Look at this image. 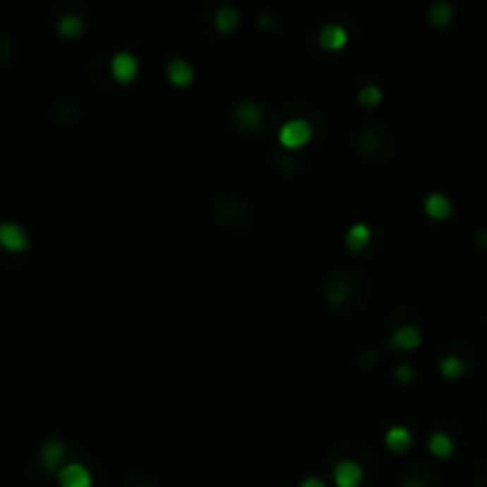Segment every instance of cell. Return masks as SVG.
<instances>
[{
	"label": "cell",
	"mask_w": 487,
	"mask_h": 487,
	"mask_svg": "<svg viewBox=\"0 0 487 487\" xmlns=\"http://www.w3.org/2000/svg\"><path fill=\"white\" fill-rule=\"evenodd\" d=\"M278 140H281L283 148L288 150H297V148L307 145L311 140V126L309 121L304 119H290L281 126V133H278Z\"/></svg>",
	"instance_id": "1"
},
{
	"label": "cell",
	"mask_w": 487,
	"mask_h": 487,
	"mask_svg": "<svg viewBox=\"0 0 487 487\" xmlns=\"http://www.w3.org/2000/svg\"><path fill=\"white\" fill-rule=\"evenodd\" d=\"M0 248L8 252H27L29 250V236L19 224L5 222L0 224Z\"/></svg>",
	"instance_id": "2"
},
{
	"label": "cell",
	"mask_w": 487,
	"mask_h": 487,
	"mask_svg": "<svg viewBox=\"0 0 487 487\" xmlns=\"http://www.w3.org/2000/svg\"><path fill=\"white\" fill-rule=\"evenodd\" d=\"M112 76L116 83H131L136 76H138V60L131 53H116L112 57Z\"/></svg>",
	"instance_id": "3"
},
{
	"label": "cell",
	"mask_w": 487,
	"mask_h": 487,
	"mask_svg": "<svg viewBox=\"0 0 487 487\" xmlns=\"http://www.w3.org/2000/svg\"><path fill=\"white\" fill-rule=\"evenodd\" d=\"M57 485L60 487H90L93 485V478H90V471L83 464H67L60 473H57Z\"/></svg>",
	"instance_id": "4"
},
{
	"label": "cell",
	"mask_w": 487,
	"mask_h": 487,
	"mask_svg": "<svg viewBox=\"0 0 487 487\" xmlns=\"http://www.w3.org/2000/svg\"><path fill=\"white\" fill-rule=\"evenodd\" d=\"M333 480L337 487H359L363 480V471L356 461H340L333 469Z\"/></svg>",
	"instance_id": "5"
},
{
	"label": "cell",
	"mask_w": 487,
	"mask_h": 487,
	"mask_svg": "<svg viewBox=\"0 0 487 487\" xmlns=\"http://www.w3.org/2000/svg\"><path fill=\"white\" fill-rule=\"evenodd\" d=\"M233 121H236L240 128L252 131V128H257L262 124V109H259L255 102H240V105H236V109H233Z\"/></svg>",
	"instance_id": "6"
},
{
	"label": "cell",
	"mask_w": 487,
	"mask_h": 487,
	"mask_svg": "<svg viewBox=\"0 0 487 487\" xmlns=\"http://www.w3.org/2000/svg\"><path fill=\"white\" fill-rule=\"evenodd\" d=\"M423 210L433 222H445V219L452 217V203L450 198L443 193H431L423 203Z\"/></svg>",
	"instance_id": "7"
},
{
	"label": "cell",
	"mask_w": 487,
	"mask_h": 487,
	"mask_svg": "<svg viewBox=\"0 0 487 487\" xmlns=\"http://www.w3.org/2000/svg\"><path fill=\"white\" fill-rule=\"evenodd\" d=\"M167 76H169V81H172L174 86L186 88V86H191V83H193L195 71H193V67H191V64H188L186 60H181V57H176V60L169 62Z\"/></svg>",
	"instance_id": "8"
},
{
	"label": "cell",
	"mask_w": 487,
	"mask_h": 487,
	"mask_svg": "<svg viewBox=\"0 0 487 487\" xmlns=\"http://www.w3.org/2000/svg\"><path fill=\"white\" fill-rule=\"evenodd\" d=\"M411 443H414V438H411V433H409L404 426H395V428H390V431L385 433V445H387V450L395 452V454H404V452H409V447H411Z\"/></svg>",
	"instance_id": "9"
},
{
	"label": "cell",
	"mask_w": 487,
	"mask_h": 487,
	"mask_svg": "<svg viewBox=\"0 0 487 487\" xmlns=\"http://www.w3.org/2000/svg\"><path fill=\"white\" fill-rule=\"evenodd\" d=\"M319 43L326 50H340V48H345V43H347V31L342 29L340 24H328V27H323L321 31Z\"/></svg>",
	"instance_id": "10"
},
{
	"label": "cell",
	"mask_w": 487,
	"mask_h": 487,
	"mask_svg": "<svg viewBox=\"0 0 487 487\" xmlns=\"http://www.w3.org/2000/svg\"><path fill=\"white\" fill-rule=\"evenodd\" d=\"M64 457V445L60 440H48L41 447V464L45 471H55L60 466V461Z\"/></svg>",
	"instance_id": "11"
},
{
	"label": "cell",
	"mask_w": 487,
	"mask_h": 487,
	"mask_svg": "<svg viewBox=\"0 0 487 487\" xmlns=\"http://www.w3.org/2000/svg\"><path fill=\"white\" fill-rule=\"evenodd\" d=\"M392 345L397 349H404V352H409V349H416L421 345V330L416 326H402L395 330L392 335Z\"/></svg>",
	"instance_id": "12"
},
{
	"label": "cell",
	"mask_w": 487,
	"mask_h": 487,
	"mask_svg": "<svg viewBox=\"0 0 487 487\" xmlns=\"http://www.w3.org/2000/svg\"><path fill=\"white\" fill-rule=\"evenodd\" d=\"M452 17H454V10H452L450 3H445V0H440V3H433L431 8H428V22H431L435 29L450 27Z\"/></svg>",
	"instance_id": "13"
},
{
	"label": "cell",
	"mask_w": 487,
	"mask_h": 487,
	"mask_svg": "<svg viewBox=\"0 0 487 487\" xmlns=\"http://www.w3.org/2000/svg\"><path fill=\"white\" fill-rule=\"evenodd\" d=\"M240 24V17L236 8H231V5H224V8L217 10V15H214V27L217 31H222V34H231V31H236Z\"/></svg>",
	"instance_id": "14"
},
{
	"label": "cell",
	"mask_w": 487,
	"mask_h": 487,
	"mask_svg": "<svg viewBox=\"0 0 487 487\" xmlns=\"http://www.w3.org/2000/svg\"><path fill=\"white\" fill-rule=\"evenodd\" d=\"M428 450L438 459H450L454 454V440L447 433H433L428 440Z\"/></svg>",
	"instance_id": "15"
},
{
	"label": "cell",
	"mask_w": 487,
	"mask_h": 487,
	"mask_svg": "<svg viewBox=\"0 0 487 487\" xmlns=\"http://www.w3.org/2000/svg\"><path fill=\"white\" fill-rule=\"evenodd\" d=\"M83 29H86V24H83V19L79 15H64L60 22H57V34L62 38H69V41L79 38L83 34Z\"/></svg>",
	"instance_id": "16"
},
{
	"label": "cell",
	"mask_w": 487,
	"mask_h": 487,
	"mask_svg": "<svg viewBox=\"0 0 487 487\" xmlns=\"http://www.w3.org/2000/svg\"><path fill=\"white\" fill-rule=\"evenodd\" d=\"M466 371H469V363H466V359H461V356L452 354L440 361V373H443L447 380H457L461 375H466Z\"/></svg>",
	"instance_id": "17"
},
{
	"label": "cell",
	"mask_w": 487,
	"mask_h": 487,
	"mask_svg": "<svg viewBox=\"0 0 487 487\" xmlns=\"http://www.w3.org/2000/svg\"><path fill=\"white\" fill-rule=\"evenodd\" d=\"M368 240H371V231H368L366 224H354L345 236L349 250H363L368 245Z\"/></svg>",
	"instance_id": "18"
},
{
	"label": "cell",
	"mask_w": 487,
	"mask_h": 487,
	"mask_svg": "<svg viewBox=\"0 0 487 487\" xmlns=\"http://www.w3.org/2000/svg\"><path fill=\"white\" fill-rule=\"evenodd\" d=\"M347 295H349V285H347V281L342 276H337V278H333V281L328 283V300H330V304H342L347 300Z\"/></svg>",
	"instance_id": "19"
},
{
	"label": "cell",
	"mask_w": 487,
	"mask_h": 487,
	"mask_svg": "<svg viewBox=\"0 0 487 487\" xmlns=\"http://www.w3.org/2000/svg\"><path fill=\"white\" fill-rule=\"evenodd\" d=\"M380 100H383V93H380V88L378 86H366V88H361V93H359V102L366 109H373L375 105H380Z\"/></svg>",
	"instance_id": "20"
},
{
	"label": "cell",
	"mask_w": 487,
	"mask_h": 487,
	"mask_svg": "<svg viewBox=\"0 0 487 487\" xmlns=\"http://www.w3.org/2000/svg\"><path fill=\"white\" fill-rule=\"evenodd\" d=\"M395 378H397L402 385H409V383L416 378V373H414V368L409 366V363H402V366H397V371H395Z\"/></svg>",
	"instance_id": "21"
},
{
	"label": "cell",
	"mask_w": 487,
	"mask_h": 487,
	"mask_svg": "<svg viewBox=\"0 0 487 487\" xmlns=\"http://www.w3.org/2000/svg\"><path fill=\"white\" fill-rule=\"evenodd\" d=\"M402 487H428V483L423 478H409V480L402 483Z\"/></svg>",
	"instance_id": "22"
},
{
	"label": "cell",
	"mask_w": 487,
	"mask_h": 487,
	"mask_svg": "<svg viewBox=\"0 0 487 487\" xmlns=\"http://www.w3.org/2000/svg\"><path fill=\"white\" fill-rule=\"evenodd\" d=\"M300 487H326V485H323L321 478H307Z\"/></svg>",
	"instance_id": "23"
},
{
	"label": "cell",
	"mask_w": 487,
	"mask_h": 487,
	"mask_svg": "<svg viewBox=\"0 0 487 487\" xmlns=\"http://www.w3.org/2000/svg\"><path fill=\"white\" fill-rule=\"evenodd\" d=\"M478 245L483 250H487V229H480V233H478Z\"/></svg>",
	"instance_id": "24"
},
{
	"label": "cell",
	"mask_w": 487,
	"mask_h": 487,
	"mask_svg": "<svg viewBox=\"0 0 487 487\" xmlns=\"http://www.w3.org/2000/svg\"><path fill=\"white\" fill-rule=\"evenodd\" d=\"M138 487H152V485H138Z\"/></svg>",
	"instance_id": "25"
}]
</instances>
